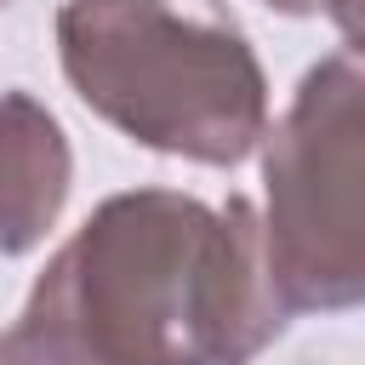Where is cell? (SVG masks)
<instances>
[{
    "label": "cell",
    "mask_w": 365,
    "mask_h": 365,
    "mask_svg": "<svg viewBox=\"0 0 365 365\" xmlns=\"http://www.w3.org/2000/svg\"><path fill=\"white\" fill-rule=\"evenodd\" d=\"M74 154L57 114L29 91H0V251H34L68 200Z\"/></svg>",
    "instance_id": "cell-4"
},
{
    "label": "cell",
    "mask_w": 365,
    "mask_h": 365,
    "mask_svg": "<svg viewBox=\"0 0 365 365\" xmlns=\"http://www.w3.org/2000/svg\"><path fill=\"white\" fill-rule=\"evenodd\" d=\"M0 6H6V0H0Z\"/></svg>",
    "instance_id": "cell-7"
},
{
    "label": "cell",
    "mask_w": 365,
    "mask_h": 365,
    "mask_svg": "<svg viewBox=\"0 0 365 365\" xmlns=\"http://www.w3.org/2000/svg\"><path fill=\"white\" fill-rule=\"evenodd\" d=\"M57 63L97 120L171 160L240 165L268 131L262 63L222 0H63Z\"/></svg>",
    "instance_id": "cell-2"
},
{
    "label": "cell",
    "mask_w": 365,
    "mask_h": 365,
    "mask_svg": "<svg viewBox=\"0 0 365 365\" xmlns=\"http://www.w3.org/2000/svg\"><path fill=\"white\" fill-rule=\"evenodd\" d=\"M0 365H91L68 336H57L51 325H40L34 314H17L0 331Z\"/></svg>",
    "instance_id": "cell-5"
},
{
    "label": "cell",
    "mask_w": 365,
    "mask_h": 365,
    "mask_svg": "<svg viewBox=\"0 0 365 365\" xmlns=\"http://www.w3.org/2000/svg\"><path fill=\"white\" fill-rule=\"evenodd\" d=\"M365 68L359 46L319 57L262 131V257L285 314H342L365 297Z\"/></svg>",
    "instance_id": "cell-3"
},
{
    "label": "cell",
    "mask_w": 365,
    "mask_h": 365,
    "mask_svg": "<svg viewBox=\"0 0 365 365\" xmlns=\"http://www.w3.org/2000/svg\"><path fill=\"white\" fill-rule=\"evenodd\" d=\"M262 6H274V11H285V17H331L336 29H342V40L354 46L359 40V6L354 0H262Z\"/></svg>",
    "instance_id": "cell-6"
},
{
    "label": "cell",
    "mask_w": 365,
    "mask_h": 365,
    "mask_svg": "<svg viewBox=\"0 0 365 365\" xmlns=\"http://www.w3.org/2000/svg\"><path fill=\"white\" fill-rule=\"evenodd\" d=\"M23 314L91 365H251L285 331L257 205L177 188L108 194L46 262Z\"/></svg>",
    "instance_id": "cell-1"
}]
</instances>
